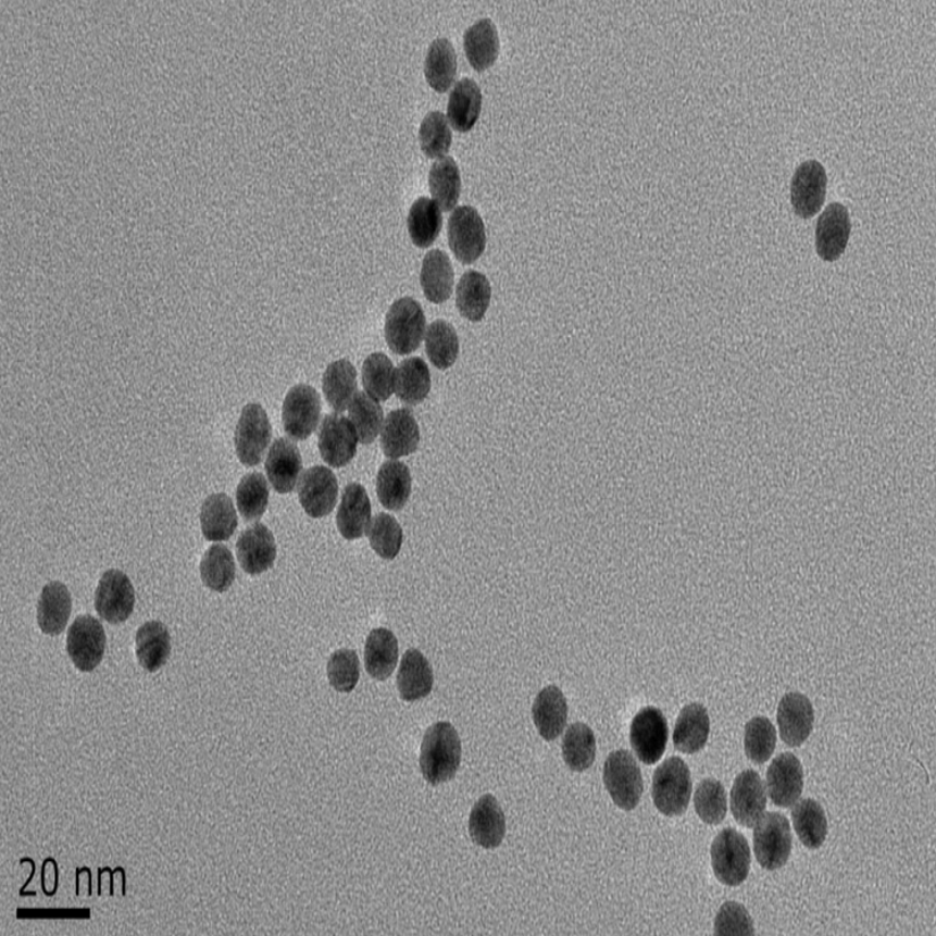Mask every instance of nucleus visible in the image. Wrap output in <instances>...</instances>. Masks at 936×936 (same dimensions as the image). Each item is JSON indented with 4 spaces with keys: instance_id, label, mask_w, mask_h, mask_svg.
Here are the masks:
<instances>
[{
    "instance_id": "obj_50",
    "label": "nucleus",
    "mask_w": 936,
    "mask_h": 936,
    "mask_svg": "<svg viewBox=\"0 0 936 936\" xmlns=\"http://www.w3.org/2000/svg\"><path fill=\"white\" fill-rule=\"evenodd\" d=\"M777 732L765 716H754L746 725L745 750L750 761L763 764L773 756Z\"/></svg>"
},
{
    "instance_id": "obj_2",
    "label": "nucleus",
    "mask_w": 936,
    "mask_h": 936,
    "mask_svg": "<svg viewBox=\"0 0 936 936\" xmlns=\"http://www.w3.org/2000/svg\"><path fill=\"white\" fill-rule=\"evenodd\" d=\"M653 802L658 811L667 816H678L687 811L691 796L690 771L685 761L671 757L654 772Z\"/></svg>"
},
{
    "instance_id": "obj_1",
    "label": "nucleus",
    "mask_w": 936,
    "mask_h": 936,
    "mask_svg": "<svg viewBox=\"0 0 936 936\" xmlns=\"http://www.w3.org/2000/svg\"><path fill=\"white\" fill-rule=\"evenodd\" d=\"M461 754L458 731L449 722H438L427 729L421 746V773L433 786L449 782L460 769Z\"/></svg>"
},
{
    "instance_id": "obj_42",
    "label": "nucleus",
    "mask_w": 936,
    "mask_h": 936,
    "mask_svg": "<svg viewBox=\"0 0 936 936\" xmlns=\"http://www.w3.org/2000/svg\"><path fill=\"white\" fill-rule=\"evenodd\" d=\"M408 227L410 238L416 247L421 249L432 247L442 229L440 207L432 199L425 197L417 199L410 209Z\"/></svg>"
},
{
    "instance_id": "obj_10",
    "label": "nucleus",
    "mask_w": 936,
    "mask_h": 936,
    "mask_svg": "<svg viewBox=\"0 0 936 936\" xmlns=\"http://www.w3.org/2000/svg\"><path fill=\"white\" fill-rule=\"evenodd\" d=\"M450 248L462 264H474L486 249V230L483 217L472 207L453 210L449 219Z\"/></svg>"
},
{
    "instance_id": "obj_14",
    "label": "nucleus",
    "mask_w": 936,
    "mask_h": 936,
    "mask_svg": "<svg viewBox=\"0 0 936 936\" xmlns=\"http://www.w3.org/2000/svg\"><path fill=\"white\" fill-rule=\"evenodd\" d=\"M359 437L351 421L333 413L327 415L320 427L319 450L323 460L335 469H340L355 458Z\"/></svg>"
},
{
    "instance_id": "obj_18",
    "label": "nucleus",
    "mask_w": 936,
    "mask_h": 936,
    "mask_svg": "<svg viewBox=\"0 0 936 936\" xmlns=\"http://www.w3.org/2000/svg\"><path fill=\"white\" fill-rule=\"evenodd\" d=\"M766 808L764 782L756 771L741 772L731 791V811L738 824L746 828L761 820Z\"/></svg>"
},
{
    "instance_id": "obj_5",
    "label": "nucleus",
    "mask_w": 936,
    "mask_h": 936,
    "mask_svg": "<svg viewBox=\"0 0 936 936\" xmlns=\"http://www.w3.org/2000/svg\"><path fill=\"white\" fill-rule=\"evenodd\" d=\"M753 845L758 863L765 871H777L786 865L793 847L787 818L777 812L763 814L754 825Z\"/></svg>"
},
{
    "instance_id": "obj_31",
    "label": "nucleus",
    "mask_w": 936,
    "mask_h": 936,
    "mask_svg": "<svg viewBox=\"0 0 936 936\" xmlns=\"http://www.w3.org/2000/svg\"><path fill=\"white\" fill-rule=\"evenodd\" d=\"M483 109V92L475 80L461 79L451 91L447 105V120L452 128L467 133L474 128Z\"/></svg>"
},
{
    "instance_id": "obj_4",
    "label": "nucleus",
    "mask_w": 936,
    "mask_h": 936,
    "mask_svg": "<svg viewBox=\"0 0 936 936\" xmlns=\"http://www.w3.org/2000/svg\"><path fill=\"white\" fill-rule=\"evenodd\" d=\"M603 782L615 806L623 811L635 809L642 797V773L628 750H615L604 763Z\"/></svg>"
},
{
    "instance_id": "obj_32",
    "label": "nucleus",
    "mask_w": 936,
    "mask_h": 936,
    "mask_svg": "<svg viewBox=\"0 0 936 936\" xmlns=\"http://www.w3.org/2000/svg\"><path fill=\"white\" fill-rule=\"evenodd\" d=\"M135 652L142 669L157 672L166 663L172 652L171 635L162 622L151 621L137 632Z\"/></svg>"
},
{
    "instance_id": "obj_36",
    "label": "nucleus",
    "mask_w": 936,
    "mask_h": 936,
    "mask_svg": "<svg viewBox=\"0 0 936 936\" xmlns=\"http://www.w3.org/2000/svg\"><path fill=\"white\" fill-rule=\"evenodd\" d=\"M323 391L328 404L337 413H342L349 408L353 396L358 391V371L355 366L346 359L335 361L332 365H328L323 377Z\"/></svg>"
},
{
    "instance_id": "obj_38",
    "label": "nucleus",
    "mask_w": 936,
    "mask_h": 936,
    "mask_svg": "<svg viewBox=\"0 0 936 936\" xmlns=\"http://www.w3.org/2000/svg\"><path fill=\"white\" fill-rule=\"evenodd\" d=\"M458 55L449 39L438 38L429 46L425 61L428 86L437 92L449 90L457 78Z\"/></svg>"
},
{
    "instance_id": "obj_55",
    "label": "nucleus",
    "mask_w": 936,
    "mask_h": 936,
    "mask_svg": "<svg viewBox=\"0 0 936 936\" xmlns=\"http://www.w3.org/2000/svg\"><path fill=\"white\" fill-rule=\"evenodd\" d=\"M91 912L88 908L82 909H18V919H90Z\"/></svg>"
},
{
    "instance_id": "obj_34",
    "label": "nucleus",
    "mask_w": 936,
    "mask_h": 936,
    "mask_svg": "<svg viewBox=\"0 0 936 936\" xmlns=\"http://www.w3.org/2000/svg\"><path fill=\"white\" fill-rule=\"evenodd\" d=\"M399 661V644L391 631H371L365 646V667L371 677L386 681Z\"/></svg>"
},
{
    "instance_id": "obj_21",
    "label": "nucleus",
    "mask_w": 936,
    "mask_h": 936,
    "mask_svg": "<svg viewBox=\"0 0 936 936\" xmlns=\"http://www.w3.org/2000/svg\"><path fill=\"white\" fill-rule=\"evenodd\" d=\"M420 428L409 409L394 410L382 428V447L386 458L400 459L417 450Z\"/></svg>"
},
{
    "instance_id": "obj_52",
    "label": "nucleus",
    "mask_w": 936,
    "mask_h": 936,
    "mask_svg": "<svg viewBox=\"0 0 936 936\" xmlns=\"http://www.w3.org/2000/svg\"><path fill=\"white\" fill-rule=\"evenodd\" d=\"M696 812L711 825L721 824L727 815V795L720 781L704 779L698 784L695 795Z\"/></svg>"
},
{
    "instance_id": "obj_8",
    "label": "nucleus",
    "mask_w": 936,
    "mask_h": 936,
    "mask_svg": "<svg viewBox=\"0 0 936 936\" xmlns=\"http://www.w3.org/2000/svg\"><path fill=\"white\" fill-rule=\"evenodd\" d=\"M322 416L320 395L309 385L294 386L286 395L283 407V423L291 440H307L316 432Z\"/></svg>"
},
{
    "instance_id": "obj_46",
    "label": "nucleus",
    "mask_w": 936,
    "mask_h": 936,
    "mask_svg": "<svg viewBox=\"0 0 936 936\" xmlns=\"http://www.w3.org/2000/svg\"><path fill=\"white\" fill-rule=\"evenodd\" d=\"M425 342L427 357L435 367L446 370L457 362L460 342L451 324L437 320L428 326Z\"/></svg>"
},
{
    "instance_id": "obj_56",
    "label": "nucleus",
    "mask_w": 936,
    "mask_h": 936,
    "mask_svg": "<svg viewBox=\"0 0 936 936\" xmlns=\"http://www.w3.org/2000/svg\"><path fill=\"white\" fill-rule=\"evenodd\" d=\"M27 862L32 864V874L29 875L27 883H25L23 885V888L20 890V897H22V898L25 897V888L28 887L29 883L33 881L34 874H36V862H34L33 859L24 858L21 860L20 863H21V865H23L24 863H27Z\"/></svg>"
},
{
    "instance_id": "obj_7",
    "label": "nucleus",
    "mask_w": 936,
    "mask_h": 936,
    "mask_svg": "<svg viewBox=\"0 0 936 936\" xmlns=\"http://www.w3.org/2000/svg\"><path fill=\"white\" fill-rule=\"evenodd\" d=\"M272 436V424L263 407L259 403L247 404L235 429L236 454L242 465L258 466L264 459Z\"/></svg>"
},
{
    "instance_id": "obj_25",
    "label": "nucleus",
    "mask_w": 936,
    "mask_h": 936,
    "mask_svg": "<svg viewBox=\"0 0 936 936\" xmlns=\"http://www.w3.org/2000/svg\"><path fill=\"white\" fill-rule=\"evenodd\" d=\"M536 728L546 740L558 739L566 728L569 706L562 690L548 686L537 695L533 707Z\"/></svg>"
},
{
    "instance_id": "obj_49",
    "label": "nucleus",
    "mask_w": 936,
    "mask_h": 936,
    "mask_svg": "<svg viewBox=\"0 0 936 936\" xmlns=\"http://www.w3.org/2000/svg\"><path fill=\"white\" fill-rule=\"evenodd\" d=\"M370 545L384 560H394L402 546L403 533L391 514L379 513L367 528Z\"/></svg>"
},
{
    "instance_id": "obj_41",
    "label": "nucleus",
    "mask_w": 936,
    "mask_h": 936,
    "mask_svg": "<svg viewBox=\"0 0 936 936\" xmlns=\"http://www.w3.org/2000/svg\"><path fill=\"white\" fill-rule=\"evenodd\" d=\"M429 191L442 212L457 208L461 194L460 169L451 157L438 159L428 175Z\"/></svg>"
},
{
    "instance_id": "obj_53",
    "label": "nucleus",
    "mask_w": 936,
    "mask_h": 936,
    "mask_svg": "<svg viewBox=\"0 0 936 936\" xmlns=\"http://www.w3.org/2000/svg\"><path fill=\"white\" fill-rule=\"evenodd\" d=\"M327 677L330 685L341 694L355 689L360 679L359 657L352 649H339L328 660Z\"/></svg>"
},
{
    "instance_id": "obj_47",
    "label": "nucleus",
    "mask_w": 936,
    "mask_h": 936,
    "mask_svg": "<svg viewBox=\"0 0 936 936\" xmlns=\"http://www.w3.org/2000/svg\"><path fill=\"white\" fill-rule=\"evenodd\" d=\"M365 391L377 401H386L395 391V369L384 353H373L362 366Z\"/></svg>"
},
{
    "instance_id": "obj_20",
    "label": "nucleus",
    "mask_w": 936,
    "mask_h": 936,
    "mask_svg": "<svg viewBox=\"0 0 936 936\" xmlns=\"http://www.w3.org/2000/svg\"><path fill=\"white\" fill-rule=\"evenodd\" d=\"M240 566L251 576L261 575L273 567L276 560L275 538L265 525L255 524L244 531L236 544Z\"/></svg>"
},
{
    "instance_id": "obj_27",
    "label": "nucleus",
    "mask_w": 936,
    "mask_h": 936,
    "mask_svg": "<svg viewBox=\"0 0 936 936\" xmlns=\"http://www.w3.org/2000/svg\"><path fill=\"white\" fill-rule=\"evenodd\" d=\"M72 613V596L62 582H50L41 591L37 620L41 631L49 636L61 635Z\"/></svg>"
},
{
    "instance_id": "obj_54",
    "label": "nucleus",
    "mask_w": 936,
    "mask_h": 936,
    "mask_svg": "<svg viewBox=\"0 0 936 936\" xmlns=\"http://www.w3.org/2000/svg\"><path fill=\"white\" fill-rule=\"evenodd\" d=\"M714 934L720 936H752L754 922L745 906L737 901L724 903L714 922Z\"/></svg>"
},
{
    "instance_id": "obj_35",
    "label": "nucleus",
    "mask_w": 936,
    "mask_h": 936,
    "mask_svg": "<svg viewBox=\"0 0 936 936\" xmlns=\"http://www.w3.org/2000/svg\"><path fill=\"white\" fill-rule=\"evenodd\" d=\"M454 273L450 258L441 250L427 252L421 269V286L428 301L442 303L450 299Z\"/></svg>"
},
{
    "instance_id": "obj_12",
    "label": "nucleus",
    "mask_w": 936,
    "mask_h": 936,
    "mask_svg": "<svg viewBox=\"0 0 936 936\" xmlns=\"http://www.w3.org/2000/svg\"><path fill=\"white\" fill-rule=\"evenodd\" d=\"M828 176L816 160L800 164L793 176L790 200L793 210L802 219H811L821 212L825 201Z\"/></svg>"
},
{
    "instance_id": "obj_13",
    "label": "nucleus",
    "mask_w": 936,
    "mask_h": 936,
    "mask_svg": "<svg viewBox=\"0 0 936 936\" xmlns=\"http://www.w3.org/2000/svg\"><path fill=\"white\" fill-rule=\"evenodd\" d=\"M96 610L101 619L120 624L134 611L135 592L132 581L120 570H109L100 578L96 591Z\"/></svg>"
},
{
    "instance_id": "obj_51",
    "label": "nucleus",
    "mask_w": 936,
    "mask_h": 936,
    "mask_svg": "<svg viewBox=\"0 0 936 936\" xmlns=\"http://www.w3.org/2000/svg\"><path fill=\"white\" fill-rule=\"evenodd\" d=\"M452 145L449 120L441 112H432L420 126V146L429 159L444 158Z\"/></svg>"
},
{
    "instance_id": "obj_45",
    "label": "nucleus",
    "mask_w": 936,
    "mask_h": 936,
    "mask_svg": "<svg viewBox=\"0 0 936 936\" xmlns=\"http://www.w3.org/2000/svg\"><path fill=\"white\" fill-rule=\"evenodd\" d=\"M349 416L359 441L373 444L384 425V411L377 400L366 392H357L349 404Z\"/></svg>"
},
{
    "instance_id": "obj_44",
    "label": "nucleus",
    "mask_w": 936,
    "mask_h": 936,
    "mask_svg": "<svg viewBox=\"0 0 936 936\" xmlns=\"http://www.w3.org/2000/svg\"><path fill=\"white\" fill-rule=\"evenodd\" d=\"M562 754L570 770L575 772L588 770L596 758V738L592 729L585 723L570 725L562 741Z\"/></svg>"
},
{
    "instance_id": "obj_15",
    "label": "nucleus",
    "mask_w": 936,
    "mask_h": 936,
    "mask_svg": "<svg viewBox=\"0 0 936 936\" xmlns=\"http://www.w3.org/2000/svg\"><path fill=\"white\" fill-rule=\"evenodd\" d=\"M299 500L312 519L330 514L339 497V484L330 469L315 466L303 472L299 481Z\"/></svg>"
},
{
    "instance_id": "obj_48",
    "label": "nucleus",
    "mask_w": 936,
    "mask_h": 936,
    "mask_svg": "<svg viewBox=\"0 0 936 936\" xmlns=\"http://www.w3.org/2000/svg\"><path fill=\"white\" fill-rule=\"evenodd\" d=\"M269 485L264 475L252 472L240 481L236 490V501L244 520L257 521L263 517L269 504Z\"/></svg>"
},
{
    "instance_id": "obj_43",
    "label": "nucleus",
    "mask_w": 936,
    "mask_h": 936,
    "mask_svg": "<svg viewBox=\"0 0 936 936\" xmlns=\"http://www.w3.org/2000/svg\"><path fill=\"white\" fill-rule=\"evenodd\" d=\"M200 575L207 587L215 592H226L236 576L235 561L229 548L224 545L210 547L201 560Z\"/></svg>"
},
{
    "instance_id": "obj_37",
    "label": "nucleus",
    "mask_w": 936,
    "mask_h": 936,
    "mask_svg": "<svg viewBox=\"0 0 936 936\" xmlns=\"http://www.w3.org/2000/svg\"><path fill=\"white\" fill-rule=\"evenodd\" d=\"M491 297V285L484 274L472 270L462 275L457 290V305L463 317L470 322H481L490 307Z\"/></svg>"
},
{
    "instance_id": "obj_19",
    "label": "nucleus",
    "mask_w": 936,
    "mask_h": 936,
    "mask_svg": "<svg viewBox=\"0 0 936 936\" xmlns=\"http://www.w3.org/2000/svg\"><path fill=\"white\" fill-rule=\"evenodd\" d=\"M777 721L781 738L789 747H800L812 735L814 708L809 698L791 691L782 698Z\"/></svg>"
},
{
    "instance_id": "obj_6",
    "label": "nucleus",
    "mask_w": 936,
    "mask_h": 936,
    "mask_svg": "<svg viewBox=\"0 0 936 936\" xmlns=\"http://www.w3.org/2000/svg\"><path fill=\"white\" fill-rule=\"evenodd\" d=\"M715 878L728 887H738L748 878L750 848L748 840L736 829L722 831L711 848Z\"/></svg>"
},
{
    "instance_id": "obj_16",
    "label": "nucleus",
    "mask_w": 936,
    "mask_h": 936,
    "mask_svg": "<svg viewBox=\"0 0 936 936\" xmlns=\"http://www.w3.org/2000/svg\"><path fill=\"white\" fill-rule=\"evenodd\" d=\"M851 222L848 209L840 202H832L818 219L815 250L818 257L828 263L837 261L848 247Z\"/></svg>"
},
{
    "instance_id": "obj_23",
    "label": "nucleus",
    "mask_w": 936,
    "mask_h": 936,
    "mask_svg": "<svg viewBox=\"0 0 936 936\" xmlns=\"http://www.w3.org/2000/svg\"><path fill=\"white\" fill-rule=\"evenodd\" d=\"M469 829L472 840L479 847L495 849L501 846L506 834V818L494 796L481 797L472 808Z\"/></svg>"
},
{
    "instance_id": "obj_11",
    "label": "nucleus",
    "mask_w": 936,
    "mask_h": 936,
    "mask_svg": "<svg viewBox=\"0 0 936 936\" xmlns=\"http://www.w3.org/2000/svg\"><path fill=\"white\" fill-rule=\"evenodd\" d=\"M631 746L640 762L651 765L660 761L669 741V723L656 707L640 710L631 724Z\"/></svg>"
},
{
    "instance_id": "obj_28",
    "label": "nucleus",
    "mask_w": 936,
    "mask_h": 936,
    "mask_svg": "<svg viewBox=\"0 0 936 936\" xmlns=\"http://www.w3.org/2000/svg\"><path fill=\"white\" fill-rule=\"evenodd\" d=\"M398 687L401 698L407 702L419 701L432 694L433 667L417 649H409L403 654L398 674Z\"/></svg>"
},
{
    "instance_id": "obj_3",
    "label": "nucleus",
    "mask_w": 936,
    "mask_h": 936,
    "mask_svg": "<svg viewBox=\"0 0 936 936\" xmlns=\"http://www.w3.org/2000/svg\"><path fill=\"white\" fill-rule=\"evenodd\" d=\"M425 328L424 310L415 299H400L387 312L385 337L391 351L398 355L416 351L424 339Z\"/></svg>"
},
{
    "instance_id": "obj_40",
    "label": "nucleus",
    "mask_w": 936,
    "mask_h": 936,
    "mask_svg": "<svg viewBox=\"0 0 936 936\" xmlns=\"http://www.w3.org/2000/svg\"><path fill=\"white\" fill-rule=\"evenodd\" d=\"M791 821L798 838L808 849H820L828 834V821L823 807L814 799L800 800L791 809Z\"/></svg>"
},
{
    "instance_id": "obj_39",
    "label": "nucleus",
    "mask_w": 936,
    "mask_h": 936,
    "mask_svg": "<svg viewBox=\"0 0 936 936\" xmlns=\"http://www.w3.org/2000/svg\"><path fill=\"white\" fill-rule=\"evenodd\" d=\"M432 390V375L426 362L420 358L403 360L395 370V392L408 404L423 402Z\"/></svg>"
},
{
    "instance_id": "obj_33",
    "label": "nucleus",
    "mask_w": 936,
    "mask_h": 936,
    "mask_svg": "<svg viewBox=\"0 0 936 936\" xmlns=\"http://www.w3.org/2000/svg\"><path fill=\"white\" fill-rule=\"evenodd\" d=\"M411 488V472L404 463L387 461L379 467L376 491L378 500L385 509L402 510L410 499Z\"/></svg>"
},
{
    "instance_id": "obj_58",
    "label": "nucleus",
    "mask_w": 936,
    "mask_h": 936,
    "mask_svg": "<svg viewBox=\"0 0 936 936\" xmlns=\"http://www.w3.org/2000/svg\"><path fill=\"white\" fill-rule=\"evenodd\" d=\"M122 870H123V868H122V866L116 868V870H115L114 872H112L111 870H109V868H104V870H98V872H100V873H105V872H108L109 874H111V897H114V879H113V876H114V874H115L116 872H120V871H122Z\"/></svg>"
},
{
    "instance_id": "obj_17",
    "label": "nucleus",
    "mask_w": 936,
    "mask_h": 936,
    "mask_svg": "<svg viewBox=\"0 0 936 936\" xmlns=\"http://www.w3.org/2000/svg\"><path fill=\"white\" fill-rule=\"evenodd\" d=\"M766 786L774 806L790 808L802 797L804 771L799 759L793 753H782L772 762L766 772Z\"/></svg>"
},
{
    "instance_id": "obj_24",
    "label": "nucleus",
    "mask_w": 936,
    "mask_h": 936,
    "mask_svg": "<svg viewBox=\"0 0 936 936\" xmlns=\"http://www.w3.org/2000/svg\"><path fill=\"white\" fill-rule=\"evenodd\" d=\"M336 522L342 537L350 541L365 536L371 524V502L364 486H346Z\"/></svg>"
},
{
    "instance_id": "obj_26",
    "label": "nucleus",
    "mask_w": 936,
    "mask_h": 936,
    "mask_svg": "<svg viewBox=\"0 0 936 936\" xmlns=\"http://www.w3.org/2000/svg\"><path fill=\"white\" fill-rule=\"evenodd\" d=\"M710 731L711 721L706 707L691 703L683 708L678 715L673 732L674 747L682 753L695 754L704 748Z\"/></svg>"
},
{
    "instance_id": "obj_22",
    "label": "nucleus",
    "mask_w": 936,
    "mask_h": 936,
    "mask_svg": "<svg viewBox=\"0 0 936 936\" xmlns=\"http://www.w3.org/2000/svg\"><path fill=\"white\" fill-rule=\"evenodd\" d=\"M265 470L270 484L276 492L283 495L292 492L302 471L298 446L288 438H277L269 451Z\"/></svg>"
},
{
    "instance_id": "obj_9",
    "label": "nucleus",
    "mask_w": 936,
    "mask_h": 936,
    "mask_svg": "<svg viewBox=\"0 0 936 936\" xmlns=\"http://www.w3.org/2000/svg\"><path fill=\"white\" fill-rule=\"evenodd\" d=\"M107 636L103 624L91 615L74 621L66 636V652L82 672L95 671L103 661Z\"/></svg>"
},
{
    "instance_id": "obj_29",
    "label": "nucleus",
    "mask_w": 936,
    "mask_h": 936,
    "mask_svg": "<svg viewBox=\"0 0 936 936\" xmlns=\"http://www.w3.org/2000/svg\"><path fill=\"white\" fill-rule=\"evenodd\" d=\"M463 48L469 63L476 72H485L491 67L500 54V38L491 20L476 22L463 36Z\"/></svg>"
},
{
    "instance_id": "obj_30",
    "label": "nucleus",
    "mask_w": 936,
    "mask_h": 936,
    "mask_svg": "<svg viewBox=\"0 0 936 936\" xmlns=\"http://www.w3.org/2000/svg\"><path fill=\"white\" fill-rule=\"evenodd\" d=\"M202 535L208 541L219 542L229 539L238 527V514L229 496L215 494L202 503L200 512Z\"/></svg>"
},
{
    "instance_id": "obj_57",
    "label": "nucleus",
    "mask_w": 936,
    "mask_h": 936,
    "mask_svg": "<svg viewBox=\"0 0 936 936\" xmlns=\"http://www.w3.org/2000/svg\"><path fill=\"white\" fill-rule=\"evenodd\" d=\"M49 862L50 858H47L43 865H41V889H43L47 897H50V893L46 888V866Z\"/></svg>"
}]
</instances>
